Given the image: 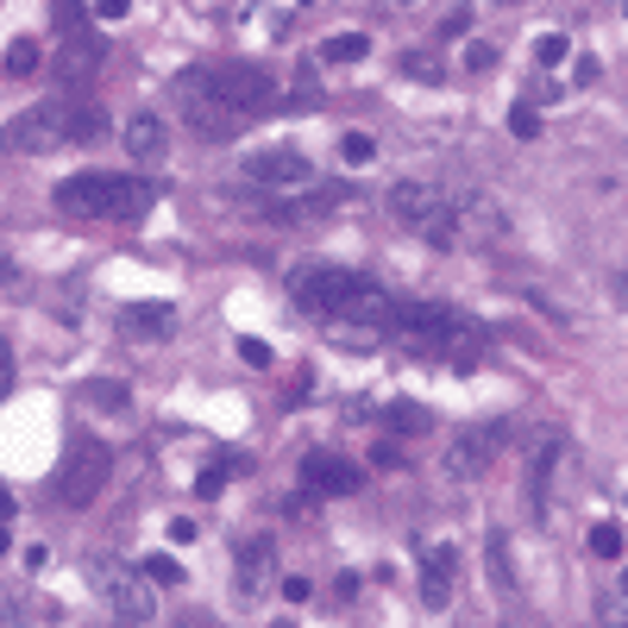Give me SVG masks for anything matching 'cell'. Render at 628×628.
Returning <instances> with one entry per match:
<instances>
[{
	"instance_id": "obj_1",
	"label": "cell",
	"mask_w": 628,
	"mask_h": 628,
	"mask_svg": "<svg viewBox=\"0 0 628 628\" xmlns=\"http://www.w3.org/2000/svg\"><path fill=\"white\" fill-rule=\"evenodd\" d=\"M276 101V76L258 70V63H196L177 76V114L182 126L208 145H227L245 126L271 114Z\"/></svg>"
},
{
	"instance_id": "obj_2",
	"label": "cell",
	"mask_w": 628,
	"mask_h": 628,
	"mask_svg": "<svg viewBox=\"0 0 628 628\" xmlns=\"http://www.w3.org/2000/svg\"><path fill=\"white\" fill-rule=\"evenodd\" d=\"M290 302L314 321H327V327H371V334H384V321L396 308L390 290L371 271H353V264H295Z\"/></svg>"
},
{
	"instance_id": "obj_3",
	"label": "cell",
	"mask_w": 628,
	"mask_h": 628,
	"mask_svg": "<svg viewBox=\"0 0 628 628\" xmlns=\"http://www.w3.org/2000/svg\"><path fill=\"white\" fill-rule=\"evenodd\" d=\"M384 339H396L415 358L452 365V371H478L491 358V327L447 308V302H396L390 321H384Z\"/></svg>"
},
{
	"instance_id": "obj_4",
	"label": "cell",
	"mask_w": 628,
	"mask_h": 628,
	"mask_svg": "<svg viewBox=\"0 0 628 628\" xmlns=\"http://www.w3.org/2000/svg\"><path fill=\"white\" fill-rule=\"evenodd\" d=\"M51 201L76 220H138L157 201V182L133 170H82V177H63Z\"/></svg>"
},
{
	"instance_id": "obj_5",
	"label": "cell",
	"mask_w": 628,
	"mask_h": 628,
	"mask_svg": "<svg viewBox=\"0 0 628 628\" xmlns=\"http://www.w3.org/2000/svg\"><path fill=\"white\" fill-rule=\"evenodd\" d=\"M107 119L95 114V107H70V101H39V107H25V114H13L7 126H0V151L13 157H44L57 151V145H76V138H95Z\"/></svg>"
},
{
	"instance_id": "obj_6",
	"label": "cell",
	"mask_w": 628,
	"mask_h": 628,
	"mask_svg": "<svg viewBox=\"0 0 628 628\" xmlns=\"http://www.w3.org/2000/svg\"><path fill=\"white\" fill-rule=\"evenodd\" d=\"M390 214L421 233L428 245H459V189L452 182H428V177H402L390 189Z\"/></svg>"
},
{
	"instance_id": "obj_7",
	"label": "cell",
	"mask_w": 628,
	"mask_h": 628,
	"mask_svg": "<svg viewBox=\"0 0 628 628\" xmlns=\"http://www.w3.org/2000/svg\"><path fill=\"white\" fill-rule=\"evenodd\" d=\"M572 465V440L559 428H534L528 440V471H522V496H528V515L547 528L553 522V491H559V478Z\"/></svg>"
},
{
	"instance_id": "obj_8",
	"label": "cell",
	"mask_w": 628,
	"mask_h": 628,
	"mask_svg": "<svg viewBox=\"0 0 628 628\" xmlns=\"http://www.w3.org/2000/svg\"><path fill=\"white\" fill-rule=\"evenodd\" d=\"M88 578H95V597L107 604L114 622H151V616H157V590H151V578H145V566L88 559Z\"/></svg>"
},
{
	"instance_id": "obj_9",
	"label": "cell",
	"mask_w": 628,
	"mask_h": 628,
	"mask_svg": "<svg viewBox=\"0 0 628 628\" xmlns=\"http://www.w3.org/2000/svg\"><path fill=\"white\" fill-rule=\"evenodd\" d=\"M107 478H114V452L101 447V440H76V447H70V465H63V478H57V503L88 510V503L107 491Z\"/></svg>"
},
{
	"instance_id": "obj_10",
	"label": "cell",
	"mask_w": 628,
	"mask_h": 628,
	"mask_svg": "<svg viewBox=\"0 0 628 628\" xmlns=\"http://www.w3.org/2000/svg\"><path fill=\"white\" fill-rule=\"evenodd\" d=\"M503 433H510V421H484V428H459L447 447V478L452 484H471V478H484V471L496 465V447H503Z\"/></svg>"
},
{
	"instance_id": "obj_11",
	"label": "cell",
	"mask_w": 628,
	"mask_h": 628,
	"mask_svg": "<svg viewBox=\"0 0 628 628\" xmlns=\"http://www.w3.org/2000/svg\"><path fill=\"white\" fill-rule=\"evenodd\" d=\"M233 585L245 604H258L264 590H276V541L271 534H245L233 553Z\"/></svg>"
},
{
	"instance_id": "obj_12",
	"label": "cell",
	"mask_w": 628,
	"mask_h": 628,
	"mask_svg": "<svg viewBox=\"0 0 628 628\" xmlns=\"http://www.w3.org/2000/svg\"><path fill=\"white\" fill-rule=\"evenodd\" d=\"M496 239H510L503 201L484 189H459V245H496Z\"/></svg>"
},
{
	"instance_id": "obj_13",
	"label": "cell",
	"mask_w": 628,
	"mask_h": 628,
	"mask_svg": "<svg viewBox=\"0 0 628 628\" xmlns=\"http://www.w3.org/2000/svg\"><path fill=\"white\" fill-rule=\"evenodd\" d=\"M302 484H308L314 496H358L365 491V465L339 459V452H308V459H302Z\"/></svg>"
},
{
	"instance_id": "obj_14",
	"label": "cell",
	"mask_w": 628,
	"mask_h": 628,
	"mask_svg": "<svg viewBox=\"0 0 628 628\" xmlns=\"http://www.w3.org/2000/svg\"><path fill=\"white\" fill-rule=\"evenodd\" d=\"M245 177L258 182V189H314V164L302 151H258V157H245Z\"/></svg>"
},
{
	"instance_id": "obj_15",
	"label": "cell",
	"mask_w": 628,
	"mask_h": 628,
	"mask_svg": "<svg viewBox=\"0 0 628 628\" xmlns=\"http://www.w3.org/2000/svg\"><path fill=\"white\" fill-rule=\"evenodd\" d=\"M126 157L133 164H157V157L170 151V119L164 114H126Z\"/></svg>"
},
{
	"instance_id": "obj_16",
	"label": "cell",
	"mask_w": 628,
	"mask_h": 628,
	"mask_svg": "<svg viewBox=\"0 0 628 628\" xmlns=\"http://www.w3.org/2000/svg\"><path fill=\"white\" fill-rule=\"evenodd\" d=\"M177 321L182 314L170 308V302H133V308L119 314V334L126 339H170L177 334Z\"/></svg>"
},
{
	"instance_id": "obj_17",
	"label": "cell",
	"mask_w": 628,
	"mask_h": 628,
	"mask_svg": "<svg viewBox=\"0 0 628 628\" xmlns=\"http://www.w3.org/2000/svg\"><path fill=\"white\" fill-rule=\"evenodd\" d=\"M452 566H459V553L452 547H433L428 566H421V604L428 609H447L452 604Z\"/></svg>"
},
{
	"instance_id": "obj_18",
	"label": "cell",
	"mask_w": 628,
	"mask_h": 628,
	"mask_svg": "<svg viewBox=\"0 0 628 628\" xmlns=\"http://www.w3.org/2000/svg\"><path fill=\"white\" fill-rule=\"evenodd\" d=\"M76 402L107 409V415H126V409H133V384H119V377H82V384H76Z\"/></svg>"
},
{
	"instance_id": "obj_19",
	"label": "cell",
	"mask_w": 628,
	"mask_h": 628,
	"mask_svg": "<svg viewBox=\"0 0 628 628\" xmlns=\"http://www.w3.org/2000/svg\"><path fill=\"white\" fill-rule=\"evenodd\" d=\"M239 471H252V459H245V452H220L214 465L196 478V496H220L227 491V478H239Z\"/></svg>"
},
{
	"instance_id": "obj_20",
	"label": "cell",
	"mask_w": 628,
	"mask_h": 628,
	"mask_svg": "<svg viewBox=\"0 0 628 628\" xmlns=\"http://www.w3.org/2000/svg\"><path fill=\"white\" fill-rule=\"evenodd\" d=\"M428 421H433V415L421 409V402H390V409L377 415V428H384V433H428Z\"/></svg>"
},
{
	"instance_id": "obj_21",
	"label": "cell",
	"mask_w": 628,
	"mask_h": 628,
	"mask_svg": "<svg viewBox=\"0 0 628 628\" xmlns=\"http://www.w3.org/2000/svg\"><path fill=\"white\" fill-rule=\"evenodd\" d=\"M39 63H44V44L39 39H13V44H7V57H0V70H7V76H32Z\"/></svg>"
},
{
	"instance_id": "obj_22",
	"label": "cell",
	"mask_w": 628,
	"mask_h": 628,
	"mask_svg": "<svg viewBox=\"0 0 628 628\" xmlns=\"http://www.w3.org/2000/svg\"><path fill=\"white\" fill-rule=\"evenodd\" d=\"M365 51H371V39H365V32H334V39L321 44V63H358Z\"/></svg>"
},
{
	"instance_id": "obj_23",
	"label": "cell",
	"mask_w": 628,
	"mask_h": 628,
	"mask_svg": "<svg viewBox=\"0 0 628 628\" xmlns=\"http://www.w3.org/2000/svg\"><path fill=\"white\" fill-rule=\"evenodd\" d=\"M484 547H491V578H496V590H510V597H515V566H510V541H503V534H491V541H484Z\"/></svg>"
},
{
	"instance_id": "obj_24",
	"label": "cell",
	"mask_w": 628,
	"mask_h": 628,
	"mask_svg": "<svg viewBox=\"0 0 628 628\" xmlns=\"http://www.w3.org/2000/svg\"><path fill=\"white\" fill-rule=\"evenodd\" d=\"M339 157H346L353 170H365V164L377 157V138L371 133H346V138H339Z\"/></svg>"
},
{
	"instance_id": "obj_25",
	"label": "cell",
	"mask_w": 628,
	"mask_h": 628,
	"mask_svg": "<svg viewBox=\"0 0 628 628\" xmlns=\"http://www.w3.org/2000/svg\"><path fill=\"white\" fill-rule=\"evenodd\" d=\"M138 566H145V578H151V585H182L177 553H151V559H138Z\"/></svg>"
},
{
	"instance_id": "obj_26",
	"label": "cell",
	"mask_w": 628,
	"mask_h": 628,
	"mask_svg": "<svg viewBox=\"0 0 628 628\" xmlns=\"http://www.w3.org/2000/svg\"><path fill=\"white\" fill-rule=\"evenodd\" d=\"M590 553H597V559H622V528H616V522H597V528H590Z\"/></svg>"
},
{
	"instance_id": "obj_27",
	"label": "cell",
	"mask_w": 628,
	"mask_h": 628,
	"mask_svg": "<svg viewBox=\"0 0 628 628\" xmlns=\"http://www.w3.org/2000/svg\"><path fill=\"white\" fill-rule=\"evenodd\" d=\"M459 63H465L471 76H491V70H496V44L471 39V44H465V57H459Z\"/></svg>"
},
{
	"instance_id": "obj_28",
	"label": "cell",
	"mask_w": 628,
	"mask_h": 628,
	"mask_svg": "<svg viewBox=\"0 0 628 628\" xmlns=\"http://www.w3.org/2000/svg\"><path fill=\"white\" fill-rule=\"evenodd\" d=\"M233 353L245 358L252 371H271V365H276V353H271V346H264V339H252V334H245V339H233Z\"/></svg>"
},
{
	"instance_id": "obj_29",
	"label": "cell",
	"mask_w": 628,
	"mask_h": 628,
	"mask_svg": "<svg viewBox=\"0 0 628 628\" xmlns=\"http://www.w3.org/2000/svg\"><path fill=\"white\" fill-rule=\"evenodd\" d=\"M566 51H572V44L559 39V32H541V39H534V63H547V70H553V63H566Z\"/></svg>"
},
{
	"instance_id": "obj_30",
	"label": "cell",
	"mask_w": 628,
	"mask_h": 628,
	"mask_svg": "<svg viewBox=\"0 0 628 628\" xmlns=\"http://www.w3.org/2000/svg\"><path fill=\"white\" fill-rule=\"evenodd\" d=\"M510 133H515V138H541V114H534V101H515Z\"/></svg>"
},
{
	"instance_id": "obj_31",
	"label": "cell",
	"mask_w": 628,
	"mask_h": 628,
	"mask_svg": "<svg viewBox=\"0 0 628 628\" xmlns=\"http://www.w3.org/2000/svg\"><path fill=\"white\" fill-rule=\"evenodd\" d=\"M402 76H415V82H440V63L421 57V51H409V57H402Z\"/></svg>"
},
{
	"instance_id": "obj_32",
	"label": "cell",
	"mask_w": 628,
	"mask_h": 628,
	"mask_svg": "<svg viewBox=\"0 0 628 628\" xmlns=\"http://www.w3.org/2000/svg\"><path fill=\"white\" fill-rule=\"evenodd\" d=\"M283 597H290V604H308V597H314V585L302 578V572H290V578H283Z\"/></svg>"
},
{
	"instance_id": "obj_33",
	"label": "cell",
	"mask_w": 628,
	"mask_h": 628,
	"mask_svg": "<svg viewBox=\"0 0 628 628\" xmlns=\"http://www.w3.org/2000/svg\"><path fill=\"white\" fill-rule=\"evenodd\" d=\"M170 541H177V547H189V541H196V522H189V515H170Z\"/></svg>"
},
{
	"instance_id": "obj_34",
	"label": "cell",
	"mask_w": 628,
	"mask_h": 628,
	"mask_svg": "<svg viewBox=\"0 0 628 628\" xmlns=\"http://www.w3.org/2000/svg\"><path fill=\"white\" fill-rule=\"evenodd\" d=\"M465 25H471V13H465V7H452L447 20H440V32H452V39H459V32H465Z\"/></svg>"
},
{
	"instance_id": "obj_35",
	"label": "cell",
	"mask_w": 628,
	"mask_h": 628,
	"mask_svg": "<svg viewBox=\"0 0 628 628\" xmlns=\"http://www.w3.org/2000/svg\"><path fill=\"white\" fill-rule=\"evenodd\" d=\"M7 384H13V353H7V339H0V396H7Z\"/></svg>"
},
{
	"instance_id": "obj_36",
	"label": "cell",
	"mask_w": 628,
	"mask_h": 628,
	"mask_svg": "<svg viewBox=\"0 0 628 628\" xmlns=\"http://www.w3.org/2000/svg\"><path fill=\"white\" fill-rule=\"evenodd\" d=\"M95 13H101V20H119V13H126V0H95Z\"/></svg>"
},
{
	"instance_id": "obj_37",
	"label": "cell",
	"mask_w": 628,
	"mask_h": 628,
	"mask_svg": "<svg viewBox=\"0 0 628 628\" xmlns=\"http://www.w3.org/2000/svg\"><path fill=\"white\" fill-rule=\"evenodd\" d=\"M7 522H13V491L0 484V528H7Z\"/></svg>"
},
{
	"instance_id": "obj_38",
	"label": "cell",
	"mask_w": 628,
	"mask_h": 628,
	"mask_svg": "<svg viewBox=\"0 0 628 628\" xmlns=\"http://www.w3.org/2000/svg\"><path fill=\"white\" fill-rule=\"evenodd\" d=\"M616 295H622V302H628V276H616Z\"/></svg>"
},
{
	"instance_id": "obj_39",
	"label": "cell",
	"mask_w": 628,
	"mask_h": 628,
	"mask_svg": "<svg viewBox=\"0 0 628 628\" xmlns=\"http://www.w3.org/2000/svg\"><path fill=\"white\" fill-rule=\"evenodd\" d=\"M0 553H7V528H0Z\"/></svg>"
}]
</instances>
